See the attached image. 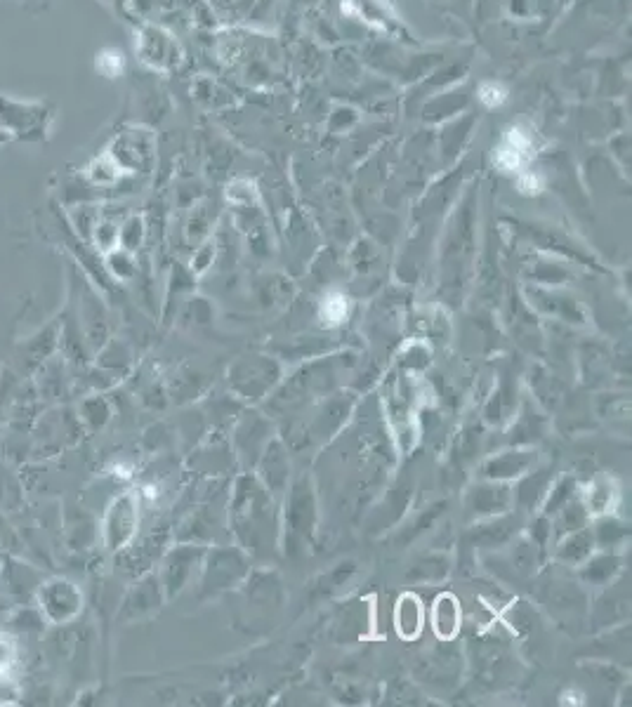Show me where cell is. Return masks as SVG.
<instances>
[{
  "label": "cell",
  "instance_id": "34",
  "mask_svg": "<svg viewBox=\"0 0 632 707\" xmlns=\"http://www.w3.org/2000/svg\"><path fill=\"white\" fill-rule=\"evenodd\" d=\"M24 505V486L12 469L0 460V512H17Z\"/></svg>",
  "mask_w": 632,
  "mask_h": 707
},
{
  "label": "cell",
  "instance_id": "2",
  "mask_svg": "<svg viewBox=\"0 0 632 707\" xmlns=\"http://www.w3.org/2000/svg\"><path fill=\"white\" fill-rule=\"evenodd\" d=\"M316 495L314 486L307 477L293 481L286 498V512H283V545L286 557L300 559L309 552L316 533Z\"/></svg>",
  "mask_w": 632,
  "mask_h": 707
},
{
  "label": "cell",
  "instance_id": "19",
  "mask_svg": "<svg viewBox=\"0 0 632 707\" xmlns=\"http://www.w3.org/2000/svg\"><path fill=\"white\" fill-rule=\"evenodd\" d=\"M623 568V559L614 550L592 552L588 559L578 566V578L590 587H609Z\"/></svg>",
  "mask_w": 632,
  "mask_h": 707
},
{
  "label": "cell",
  "instance_id": "3",
  "mask_svg": "<svg viewBox=\"0 0 632 707\" xmlns=\"http://www.w3.org/2000/svg\"><path fill=\"white\" fill-rule=\"evenodd\" d=\"M201 601L215 599L246 583L250 573V557L241 547H213L203 554L201 564Z\"/></svg>",
  "mask_w": 632,
  "mask_h": 707
},
{
  "label": "cell",
  "instance_id": "36",
  "mask_svg": "<svg viewBox=\"0 0 632 707\" xmlns=\"http://www.w3.org/2000/svg\"><path fill=\"white\" fill-rule=\"evenodd\" d=\"M104 267H107V272L114 276L116 281H130L137 272L135 260H133V255H130V250L118 248V246L109 250Z\"/></svg>",
  "mask_w": 632,
  "mask_h": 707
},
{
  "label": "cell",
  "instance_id": "37",
  "mask_svg": "<svg viewBox=\"0 0 632 707\" xmlns=\"http://www.w3.org/2000/svg\"><path fill=\"white\" fill-rule=\"evenodd\" d=\"M347 413H350V399H345V401L335 399V401H331L324 408V411H321L319 418L314 420L316 432L326 436L328 432H333V429H338L340 422L347 418Z\"/></svg>",
  "mask_w": 632,
  "mask_h": 707
},
{
  "label": "cell",
  "instance_id": "35",
  "mask_svg": "<svg viewBox=\"0 0 632 707\" xmlns=\"http://www.w3.org/2000/svg\"><path fill=\"white\" fill-rule=\"evenodd\" d=\"M97 356V366H100L104 373H111L114 378L118 375H123L125 370H128L130 361H133V356H130V349L123 345V342L118 340H109L107 345H104Z\"/></svg>",
  "mask_w": 632,
  "mask_h": 707
},
{
  "label": "cell",
  "instance_id": "28",
  "mask_svg": "<svg viewBox=\"0 0 632 707\" xmlns=\"http://www.w3.org/2000/svg\"><path fill=\"white\" fill-rule=\"evenodd\" d=\"M545 420L533 411L531 403H524V408L519 411L515 425L510 429V444L512 446H531L533 441L543 439Z\"/></svg>",
  "mask_w": 632,
  "mask_h": 707
},
{
  "label": "cell",
  "instance_id": "40",
  "mask_svg": "<svg viewBox=\"0 0 632 707\" xmlns=\"http://www.w3.org/2000/svg\"><path fill=\"white\" fill-rule=\"evenodd\" d=\"M142 231H144L142 220H137V217H133V220H128L125 224H121V231H118V246L133 253V250L140 246Z\"/></svg>",
  "mask_w": 632,
  "mask_h": 707
},
{
  "label": "cell",
  "instance_id": "11",
  "mask_svg": "<svg viewBox=\"0 0 632 707\" xmlns=\"http://www.w3.org/2000/svg\"><path fill=\"white\" fill-rule=\"evenodd\" d=\"M76 323L81 328L85 345H88L90 356H95L109 342V314L107 307L102 305L100 295L92 290L88 283L78 288L76 302Z\"/></svg>",
  "mask_w": 632,
  "mask_h": 707
},
{
  "label": "cell",
  "instance_id": "22",
  "mask_svg": "<svg viewBox=\"0 0 632 707\" xmlns=\"http://www.w3.org/2000/svg\"><path fill=\"white\" fill-rule=\"evenodd\" d=\"M463 613H460V601L456 594L444 592L434 599L432 604V630L441 642H453L460 632Z\"/></svg>",
  "mask_w": 632,
  "mask_h": 707
},
{
  "label": "cell",
  "instance_id": "4",
  "mask_svg": "<svg viewBox=\"0 0 632 707\" xmlns=\"http://www.w3.org/2000/svg\"><path fill=\"white\" fill-rule=\"evenodd\" d=\"M55 121V107L48 102H22L0 95V130L8 137L24 142L48 140Z\"/></svg>",
  "mask_w": 632,
  "mask_h": 707
},
{
  "label": "cell",
  "instance_id": "21",
  "mask_svg": "<svg viewBox=\"0 0 632 707\" xmlns=\"http://www.w3.org/2000/svg\"><path fill=\"white\" fill-rule=\"evenodd\" d=\"M552 486V469L543 467L536 469V472H526L522 479H517V488L512 491V502L519 507L522 512H533L541 500H545Z\"/></svg>",
  "mask_w": 632,
  "mask_h": 707
},
{
  "label": "cell",
  "instance_id": "12",
  "mask_svg": "<svg viewBox=\"0 0 632 707\" xmlns=\"http://www.w3.org/2000/svg\"><path fill=\"white\" fill-rule=\"evenodd\" d=\"M163 601H166V597H163L161 580H158L156 573H142V578L123 597L116 618L121 623H140V620L154 616L161 609Z\"/></svg>",
  "mask_w": 632,
  "mask_h": 707
},
{
  "label": "cell",
  "instance_id": "23",
  "mask_svg": "<svg viewBox=\"0 0 632 707\" xmlns=\"http://www.w3.org/2000/svg\"><path fill=\"white\" fill-rule=\"evenodd\" d=\"M517 519L508 517V514H498V517L482 519V524H477L470 531V543L484 550H496V547L508 545L515 535Z\"/></svg>",
  "mask_w": 632,
  "mask_h": 707
},
{
  "label": "cell",
  "instance_id": "7",
  "mask_svg": "<svg viewBox=\"0 0 632 707\" xmlns=\"http://www.w3.org/2000/svg\"><path fill=\"white\" fill-rule=\"evenodd\" d=\"M137 528H140V500L130 491L121 493L111 500L100 524L102 543L107 547V552L118 554L133 545Z\"/></svg>",
  "mask_w": 632,
  "mask_h": 707
},
{
  "label": "cell",
  "instance_id": "26",
  "mask_svg": "<svg viewBox=\"0 0 632 707\" xmlns=\"http://www.w3.org/2000/svg\"><path fill=\"white\" fill-rule=\"evenodd\" d=\"M76 415H78V420H81L85 432H100V429L109 425L114 411H111V403H109L107 396L95 392V394L85 396V399L78 403Z\"/></svg>",
  "mask_w": 632,
  "mask_h": 707
},
{
  "label": "cell",
  "instance_id": "46",
  "mask_svg": "<svg viewBox=\"0 0 632 707\" xmlns=\"http://www.w3.org/2000/svg\"><path fill=\"white\" fill-rule=\"evenodd\" d=\"M0 429H3V408H0Z\"/></svg>",
  "mask_w": 632,
  "mask_h": 707
},
{
  "label": "cell",
  "instance_id": "10",
  "mask_svg": "<svg viewBox=\"0 0 632 707\" xmlns=\"http://www.w3.org/2000/svg\"><path fill=\"white\" fill-rule=\"evenodd\" d=\"M335 380H338V373H335V361H316L309 363L300 370L295 378L283 387L281 394H276V399L272 403V408H283L295 406V403L305 401L307 396L319 394V392H331Z\"/></svg>",
  "mask_w": 632,
  "mask_h": 707
},
{
  "label": "cell",
  "instance_id": "39",
  "mask_svg": "<svg viewBox=\"0 0 632 707\" xmlns=\"http://www.w3.org/2000/svg\"><path fill=\"white\" fill-rule=\"evenodd\" d=\"M444 507H446V502H439V505H432L430 510H425L423 514H420V517L404 531V540H413V538H418V533H425L427 528H430L434 521L444 514Z\"/></svg>",
  "mask_w": 632,
  "mask_h": 707
},
{
  "label": "cell",
  "instance_id": "13",
  "mask_svg": "<svg viewBox=\"0 0 632 707\" xmlns=\"http://www.w3.org/2000/svg\"><path fill=\"white\" fill-rule=\"evenodd\" d=\"M512 507V488L503 481H479L465 495V510L470 519H491L508 514Z\"/></svg>",
  "mask_w": 632,
  "mask_h": 707
},
{
  "label": "cell",
  "instance_id": "16",
  "mask_svg": "<svg viewBox=\"0 0 632 707\" xmlns=\"http://www.w3.org/2000/svg\"><path fill=\"white\" fill-rule=\"evenodd\" d=\"M258 479L265 484L269 493L281 495L288 491V479H291V462H288V453L279 439H272L262 451L258 460Z\"/></svg>",
  "mask_w": 632,
  "mask_h": 707
},
{
  "label": "cell",
  "instance_id": "6",
  "mask_svg": "<svg viewBox=\"0 0 632 707\" xmlns=\"http://www.w3.org/2000/svg\"><path fill=\"white\" fill-rule=\"evenodd\" d=\"M281 366L272 356H243L229 368V385L241 399L260 401L279 385Z\"/></svg>",
  "mask_w": 632,
  "mask_h": 707
},
{
  "label": "cell",
  "instance_id": "43",
  "mask_svg": "<svg viewBox=\"0 0 632 707\" xmlns=\"http://www.w3.org/2000/svg\"><path fill=\"white\" fill-rule=\"evenodd\" d=\"M505 90L496 83H486L482 85V92H479V99L486 104V107H500L505 102Z\"/></svg>",
  "mask_w": 632,
  "mask_h": 707
},
{
  "label": "cell",
  "instance_id": "27",
  "mask_svg": "<svg viewBox=\"0 0 632 707\" xmlns=\"http://www.w3.org/2000/svg\"><path fill=\"white\" fill-rule=\"evenodd\" d=\"M531 305L533 307H538L541 312L545 314H550V316H557V319H562L566 323H581L585 321V314H583V309L578 307V302L576 300H571V297H564V295H550V293H536L533 295L531 293Z\"/></svg>",
  "mask_w": 632,
  "mask_h": 707
},
{
  "label": "cell",
  "instance_id": "17",
  "mask_svg": "<svg viewBox=\"0 0 632 707\" xmlns=\"http://www.w3.org/2000/svg\"><path fill=\"white\" fill-rule=\"evenodd\" d=\"M59 333H62V319L50 321L48 326L38 330L36 335L22 342L24 363L29 370H38L45 361L52 359L59 352Z\"/></svg>",
  "mask_w": 632,
  "mask_h": 707
},
{
  "label": "cell",
  "instance_id": "33",
  "mask_svg": "<svg viewBox=\"0 0 632 707\" xmlns=\"http://www.w3.org/2000/svg\"><path fill=\"white\" fill-rule=\"evenodd\" d=\"M628 535L630 528L616 517H607V514H602V517L597 519L595 528H592V538H595L597 550H616V547H621L625 540H628Z\"/></svg>",
  "mask_w": 632,
  "mask_h": 707
},
{
  "label": "cell",
  "instance_id": "1",
  "mask_svg": "<svg viewBox=\"0 0 632 707\" xmlns=\"http://www.w3.org/2000/svg\"><path fill=\"white\" fill-rule=\"evenodd\" d=\"M229 526L239 540L241 550L255 557H272L279 540V517L276 498L258 477L236 479L232 502H229Z\"/></svg>",
  "mask_w": 632,
  "mask_h": 707
},
{
  "label": "cell",
  "instance_id": "32",
  "mask_svg": "<svg viewBox=\"0 0 632 707\" xmlns=\"http://www.w3.org/2000/svg\"><path fill=\"white\" fill-rule=\"evenodd\" d=\"M614 500H616V486L604 477L592 481V484L585 488V495H583V505L590 517L609 514L611 507H614Z\"/></svg>",
  "mask_w": 632,
  "mask_h": 707
},
{
  "label": "cell",
  "instance_id": "38",
  "mask_svg": "<svg viewBox=\"0 0 632 707\" xmlns=\"http://www.w3.org/2000/svg\"><path fill=\"white\" fill-rule=\"evenodd\" d=\"M576 495V481L571 479V477H562L559 481H552V486H550V491L548 495H545V512L543 514H548V517H552L559 507L566 505L571 498Z\"/></svg>",
  "mask_w": 632,
  "mask_h": 707
},
{
  "label": "cell",
  "instance_id": "44",
  "mask_svg": "<svg viewBox=\"0 0 632 707\" xmlns=\"http://www.w3.org/2000/svg\"><path fill=\"white\" fill-rule=\"evenodd\" d=\"M10 140V137L8 135H5V132L3 130H0V144H5V142H8Z\"/></svg>",
  "mask_w": 632,
  "mask_h": 707
},
{
  "label": "cell",
  "instance_id": "15",
  "mask_svg": "<svg viewBox=\"0 0 632 707\" xmlns=\"http://www.w3.org/2000/svg\"><path fill=\"white\" fill-rule=\"evenodd\" d=\"M272 439V427H269V422L258 413L243 415L234 432L236 453H239V458L246 462V465H258L262 451H265V446Z\"/></svg>",
  "mask_w": 632,
  "mask_h": 707
},
{
  "label": "cell",
  "instance_id": "24",
  "mask_svg": "<svg viewBox=\"0 0 632 707\" xmlns=\"http://www.w3.org/2000/svg\"><path fill=\"white\" fill-rule=\"evenodd\" d=\"M543 601L550 611L557 616H566L574 620L585 611V594L581 587L569 583H548V590L543 594Z\"/></svg>",
  "mask_w": 632,
  "mask_h": 707
},
{
  "label": "cell",
  "instance_id": "29",
  "mask_svg": "<svg viewBox=\"0 0 632 707\" xmlns=\"http://www.w3.org/2000/svg\"><path fill=\"white\" fill-rule=\"evenodd\" d=\"M97 538V524L90 514L76 512L69 514L64 521V540H67L69 550H88Z\"/></svg>",
  "mask_w": 632,
  "mask_h": 707
},
{
  "label": "cell",
  "instance_id": "31",
  "mask_svg": "<svg viewBox=\"0 0 632 707\" xmlns=\"http://www.w3.org/2000/svg\"><path fill=\"white\" fill-rule=\"evenodd\" d=\"M552 517H555V521H552V535H555V538L559 540L566 533H574V531H578V528L588 526L590 514H588V510H585L583 500H578L574 495V498L566 502V505L559 507Z\"/></svg>",
  "mask_w": 632,
  "mask_h": 707
},
{
  "label": "cell",
  "instance_id": "42",
  "mask_svg": "<svg viewBox=\"0 0 632 707\" xmlns=\"http://www.w3.org/2000/svg\"><path fill=\"white\" fill-rule=\"evenodd\" d=\"M121 66H123V55L118 50H104L102 55H97V69H100L104 76L109 78L118 76Z\"/></svg>",
  "mask_w": 632,
  "mask_h": 707
},
{
  "label": "cell",
  "instance_id": "5",
  "mask_svg": "<svg viewBox=\"0 0 632 707\" xmlns=\"http://www.w3.org/2000/svg\"><path fill=\"white\" fill-rule=\"evenodd\" d=\"M36 606L45 623L64 627L83 613V592L74 580L62 576L43 578L36 590Z\"/></svg>",
  "mask_w": 632,
  "mask_h": 707
},
{
  "label": "cell",
  "instance_id": "9",
  "mask_svg": "<svg viewBox=\"0 0 632 707\" xmlns=\"http://www.w3.org/2000/svg\"><path fill=\"white\" fill-rule=\"evenodd\" d=\"M85 432L76 411L71 408H52L36 422L31 439H34V451L41 455H55L62 448L74 446Z\"/></svg>",
  "mask_w": 632,
  "mask_h": 707
},
{
  "label": "cell",
  "instance_id": "41",
  "mask_svg": "<svg viewBox=\"0 0 632 707\" xmlns=\"http://www.w3.org/2000/svg\"><path fill=\"white\" fill-rule=\"evenodd\" d=\"M17 660V646L12 642V637L0 632V679L8 677V672L12 670Z\"/></svg>",
  "mask_w": 632,
  "mask_h": 707
},
{
  "label": "cell",
  "instance_id": "14",
  "mask_svg": "<svg viewBox=\"0 0 632 707\" xmlns=\"http://www.w3.org/2000/svg\"><path fill=\"white\" fill-rule=\"evenodd\" d=\"M538 467V451L531 446H517L510 451H503L498 455H491L489 460L482 465V479L489 481H510L522 479L526 472Z\"/></svg>",
  "mask_w": 632,
  "mask_h": 707
},
{
  "label": "cell",
  "instance_id": "25",
  "mask_svg": "<svg viewBox=\"0 0 632 707\" xmlns=\"http://www.w3.org/2000/svg\"><path fill=\"white\" fill-rule=\"evenodd\" d=\"M595 538H592V531L588 526L578 528L574 533H566L559 538L557 550H555V559L559 564L564 566H581L585 559L590 557L592 552H595Z\"/></svg>",
  "mask_w": 632,
  "mask_h": 707
},
{
  "label": "cell",
  "instance_id": "30",
  "mask_svg": "<svg viewBox=\"0 0 632 707\" xmlns=\"http://www.w3.org/2000/svg\"><path fill=\"white\" fill-rule=\"evenodd\" d=\"M451 561L444 552H430L423 554L416 564L408 568V580L413 583H439L449 576Z\"/></svg>",
  "mask_w": 632,
  "mask_h": 707
},
{
  "label": "cell",
  "instance_id": "8",
  "mask_svg": "<svg viewBox=\"0 0 632 707\" xmlns=\"http://www.w3.org/2000/svg\"><path fill=\"white\" fill-rule=\"evenodd\" d=\"M203 554H206V550H203L199 543H177L163 554L161 571H158L156 576L161 580L166 601L180 597V594L192 585L194 576L201 571Z\"/></svg>",
  "mask_w": 632,
  "mask_h": 707
},
{
  "label": "cell",
  "instance_id": "45",
  "mask_svg": "<svg viewBox=\"0 0 632 707\" xmlns=\"http://www.w3.org/2000/svg\"><path fill=\"white\" fill-rule=\"evenodd\" d=\"M5 557H8V554H5V550H3V547H0V566H3V561H5Z\"/></svg>",
  "mask_w": 632,
  "mask_h": 707
},
{
  "label": "cell",
  "instance_id": "20",
  "mask_svg": "<svg viewBox=\"0 0 632 707\" xmlns=\"http://www.w3.org/2000/svg\"><path fill=\"white\" fill-rule=\"evenodd\" d=\"M425 625V609L418 594L404 592L394 606V630L404 642H416Z\"/></svg>",
  "mask_w": 632,
  "mask_h": 707
},
{
  "label": "cell",
  "instance_id": "18",
  "mask_svg": "<svg viewBox=\"0 0 632 707\" xmlns=\"http://www.w3.org/2000/svg\"><path fill=\"white\" fill-rule=\"evenodd\" d=\"M0 578H3L5 587L12 597L22 599V597H36L38 585H41L43 573L38 571L36 566L24 564V561H17L12 557H5L3 566H0Z\"/></svg>",
  "mask_w": 632,
  "mask_h": 707
}]
</instances>
